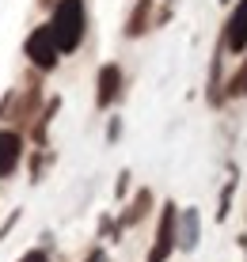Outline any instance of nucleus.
<instances>
[{
	"mask_svg": "<svg viewBox=\"0 0 247 262\" xmlns=\"http://www.w3.org/2000/svg\"><path fill=\"white\" fill-rule=\"evenodd\" d=\"M53 42H57V50H76L80 42H84V0H61L57 12H53Z\"/></svg>",
	"mask_w": 247,
	"mask_h": 262,
	"instance_id": "f257e3e1",
	"label": "nucleus"
},
{
	"mask_svg": "<svg viewBox=\"0 0 247 262\" xmlns=\"http://www.w3.org/2000/svg\"><path fill=\"white\" fill-rule=\"evenodd\" d=\"M57 53L61 50H57V42H53L50 27H38V31L27 38V57H31L38 69H53V65H57Z\"/></svg>",
	"mask_w": 247,
	"mask_h": 262,
	"instance_id": "f03ea898",
	"label": "nucleus"
},
{
	"mask_svg": "<svg viewBox=\"0 0 247 262\" xmlns=\"http://www.w3.org/2000/svg\"><path fill=\"white\" fill-rule=\"evenodd\" d=\"M224 46L232 53L247 50V0H240V4L232 8V15H228V23H224Z\"/></svg>",
	"mask_w": 247,
	"mask_h": 262,
	"instance_id": "7ed1b4c3",
	"label": "nucleus"
},
{
	"mask_svg": "<svg viewBox=\"0 0 247 262\" xmlns=\"http://www.w3.org/2000/svg\"><path fill=\"white\" fill-rule=\"evenodd\" d=\"M171 247H175V205H163V216H160V232H156V247H152L149 262H168Z\"/></svg>",
	"mask_w": 247,
	"mask_h": 262,
	"instance_id": "20e7f679",
	"label": "nucleus"
},
{
	"mask_svg": "<svg viewBox=\"0 0 247 262\" xmlns=\"http://www.w3.org/2000/svg\"><path fill=\"white\" fill-rule=\"evenodd\" d=\"M19 156H23V137L12 129H0V179L19 167Z\"/></svg>",
	"mask_w": 247,
	"mask_h": 262,
	"instance_id": "39448f33",
	"label": "nucleus"
},
{
	"mask_svg": "<svg viewBox=\"0 0 247 262\" xmlns=\"http://www.w3.org/2000/svg\"><path fill=\"white\" fill-rule=\"evenodd\" d=\"M118 88H122V72H118V65H103V72H99V95H95V103L99 106H111L114 95H118Z\"/></svg>",
	"mask_w": 247,
	"mask_h": 262,
	"instance_id": "423d86ee",
	"label": "nucleus"
},
{
	"mask_svg": "<svg viewBox=\"0 0 247 262\" xmlns=\"http://www.w3.org/2000/svg\"><path fill=\"white\" fill-rule=\"evenodd\" d=\"M145 19H149V0H145V4H137L133 19H130V27H126V34H141V31H145Z\"/></svg>",
	"mask_w": 247,
	"mask_h": 262,
	"instance_id": "0eeeda50",
	"label": "nucleus"
},
{
	"mask_svg": "<svg viewBox=\"0 0 247 262\" xmlns=\"http://www.w3.org/2000/svg\"><path fill=\"white\" fill-rule=\"evenodd\" d=\"M198 243V213H187V228H182V247H194Z\"/></svg>",
	"mask_w": 247,
	"mask_h": 262,
	"instance_id": "6e6552de",
	"label": "nucleus"
},
{
	"mask_svg": "<svg viewBox=\"0 0 247 262\" xmlns=\"http://www.w3.org/2000/svg\"><path fill=\"white\" fill-rule=\"evenodd\" d=\"M232 92H236V95H247V61L240 65V72L232 76Z\"/></svg>",
	"mask_w": 247,
	"mask_h": 262,
	"instance_id": "1a4fd4ad",
	"label": "nucleus"
},
{
	"mask_svg": "<svg viewBox=\"0 0 247 262\" xmlns=\"http://www.w3.org/2000/svg\"><path fill=\"white\" fill-rule=\"evenodd\" d=\"M145 209H149V190H141V194H137V205L130 209V216H126V221H137V216H141Z\"/></svg>",
	"mask_w": 247,
	"mask_h": 262,
	"instance_id": "9d476101",
	"label": "nucleus"
},
{
	"mask_svg": "<svg viewBox=\"0 0 247 262\" xmlns=\"http://www.w3.org/2000/svg\"><path fill=\"white\" fill-rule=\"evenodd\" d=\"M19 262H46V255H42V251H31V255H23Z\"/></svg>",
	"mask_w": 247,
	"mask_h": 262,
	"instance_id": "9b49d317",
	"label": "nucleus"
}]
</instances>
